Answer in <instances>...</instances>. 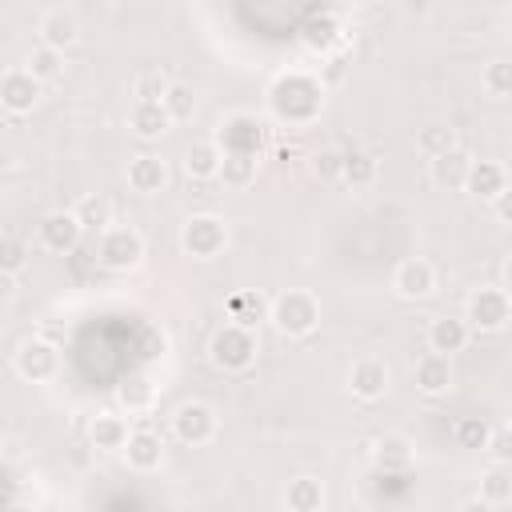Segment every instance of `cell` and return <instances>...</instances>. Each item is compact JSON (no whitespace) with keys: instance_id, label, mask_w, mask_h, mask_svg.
Wrapping results in <instances>:
<instances>
[{"instance_id":"cell-19","label":"cell","mask_w":512,"mask_h":512,"mask_svg":"<svg viewBox=\"0 0 512 512\" xmlns=\"http://www.w3.org/2000/svg\"><path fill=\"white\" fill-rule=\"evenodd\" d=\"M428 344H432V352H444V356L460 352V348L468 344V320H456V316H440V320H432V328H428Z\"/></svg>"},{"instance_id":"cell-22","label":"cell","mask_w":512,"mask_h":512,"mask_svg":"<svg viewBox=\"0 0 512 512\" xmlns=\"http://www.w3.org/2000/svg\"><path fill=\"white\" fill-rule=\"evenodd\" d=\"M504 184H508V180H504V168L492 164V160H472L468 180H464V188H468L472 196H480V200H492Z\"/></svg>"},{"instance_id":"cell-5","label":"cell","mask_w":512,"mask_h":512,"mask_svg":"<svg viewBox=\"0 0 512 512\" xmlns=\"http://www.w3.org/2000/svg\"><path fill=\"white\" fill-rule=\"evenodd\" d=\"M180 244H184L188 256L212 260V256L224 252V244H228V224H224L220 216H212V212L192 216V220L184 224V232H180Z\"/></svg>"},{"instance_id":"cell-42","label":"cell","mask_w":512,"mask_h":512,"mask_svg":"<svg viewBox=\"0 0 512 512\" xmlns=\"http://www.w3.org/2000/svg\"><path fill=\"white\" fill-rule=\"evenodd\" d=\"M164 352V332H156V328H144V344H140V356L144 360H156Z\"/></svg>"},{"instance_id":"cell-28","label":"cell","mask_w":512,"mask_h":512,"mask_svg":"<svg viewBox=\"0 0 512 512\" xmlns=\"http://www.w3.org/2000/svg\"><path fill=\"white\" fill-rule=\"evenodd\" d=\"M288 508L292 512H316V508H324V488H320V480H312V476H296L292 484H288Z\"/></svg>"},{"instance_id":"cell-33","label":"cell","mask_w":512,"mask_h":512,"mask_svg":"<svg viewBox=\"0 0 512 512\" xmlns=\"http://www.w3.org/2000/svg\"><path fill=\"white\" fill-rule=\"evenodd\" d=\"M340 176L352 184V188H368L376 180V160L368 152H344V168Z\"/></svg>"},{"instance_id":"cell-10","label":"cell","mask_w":512,"mask_h":512,"mask_svg":"<svg viewBox=\"0 0 512 512\" xmlns=\"http://www.w3.org/2000/svg\"><path fill=\"white\" fill-rule=\"evenodd\" d=\"M56 348L48 344V340H24L20 344V352H16V372L24 376V380H32V384H44V380H52L56 376Z\"/></svg>"},{"instance_id":"cell-37","label":"cell","mask_w":512,"mask_h":512,"mask_svg":"<svg viewBox=\"0 0 512 512\" xmlns=\"http://www.w3.org/2000/svg\"><path fill=\"white\" fill-rule=\"evenodd\" d=\"M228 308H232V320H236V324H248V328L264 316V300H260V296H252V292L232 296V304H228Z\"/></svg>"},{"instance_id":"cell-3","label":"cell","mask_w":512,"mask_h":512,"mask_svg":"<svg viewBox=\"0 0 512 512\" xmlns=\"http://www.w3.org/2000/svg\"><path fill=\"white\" fill-rule=\"evenodd\" d=\"M96 260L108 268V272H128L144 260V240L136 228L128 224H112L100 232V244H96Z\"/></svg>"},{"instance_id":"cell-9","label":"cell","mask_w":512,"mask_h":512,"mask_svg":"<svg viewBox=\"0 0 512 512\" xmlns=\"http://www.w3.org/2000/svg\"><path fill=\"white\" fill-rule=\"evenodd\" d=\"M392 288H396L404 300H424V296H432V288H436V272H432V264H428V260L408 256V260H400V264H396Z\"/></svg>"},{"instance_id":"cell-29","label":"cell","mask_w":512,"mask_h":512,"mask_svg":"<svg viewBox=\"0 0 512 512\" xmlns=\"http://www.w3.org/2000/svg\"><path fill=\"white\" fill-rule=\"evenodd\" d=\"M116 396H120V404H124L128 412H148L152 400H156V388H152L148 376H128V380L116 388Z\"/></svg>"},{"instance_id":"cell-14","label":"cell","mask_w":512,"mask_h":512,"mask_svg":"<svg viewBox=\"0 0 512 512\" xmlns=\"http://www.w3.org/2000/svg\"><path fill=\"white\" fill-rule=\"evenodd\" d=\"M172 116L164 108V100H136L132 112H128V128L140 136V140H156L160 132H168Z\"/></svg>"},{"instance_id":"cell-13","label":"cell","mask_w":512,"mask_h":512,"mask_svg":"<svg viewBox=\"0 0 512 512\" xmlns=\"http://www.w3.org/2000/svg\"><path fill=\"white\" fill-rule=\"evenodd\" d=\"M348 388L360 400H380L384 388H388V364L384 360H372V356L368 360H356L352 372H348Z\"/></svg>"},{"instance_id":"cell-43","label":"cell","mask_w":512,"mask_h":512,"mask_svg":"<svg viewBox=\"0 0 512 512\" xmlns=\"http://www.w3.org/2000/svg\"><path fill=\"white\" fill-rule=\"evenodd\" d=\"M488 452H492L500 464H504V460H512V432H500V436H492V440H488Z\"/></svg>"},{"instance_id":"cell-40","label":"cell","mask_w":512,"mask_h":512,"mask_svg":"<svg viewBox=\"0 0 512 512\" xmlns=\"http://www.w3.org/2000/svg\"><path fill=\"white\" fill-rule=\"evenodd\" d=\"M0 264H4V272H8V276H16V272L24 268V244L8 236V240L0 244Z\"/></svg>"},{"instance_id":"cell-4","label":"cell","mask_w":512,"mask_h":512,"mask_svg":"<svg viewBox=\"0 0 512 512\" xmlns=\"http://www.w3.org/2000/svg\"><path fill=\"white\" fill-rule=\"evenodd\" d=\"M212 364L224 368V372H244L252 360H256V336L248 324H224L216 336H212Z\"/></svg>"},{"instance_id":"cell-2","label":"cell","mask_w":512,"mask_h":512,"mask_svg":"<svg viewBox=\"0 0 512 512\" xmlns=\"http://www.w3.org/2000/svg\"><path fill=\"white\" fill-rule=\"evenodd\" d=\"M268 320H272L284 336H308V332L320 324V304H316L312 292H304V288H288V292H280V296L272 300Z\"/></svg>"},{"instance_id":"cell-38","label":"cell","mask_w":512,"mask_h":512,"mask_svg":"<svg viewBox=\"0 0 512 512\" xmlns=\"http://www.w3.org/2000/svg\"><path fill=\"white\" fill-rule=\"evenodd\" d=\"M340 168H344V152H336V148H320V152L312 156V172H316L320 180L340 176Z\"/></svg>"},{"instance_id":"cell-21","label":"cell","mask_w":512,"mask_h":512,"mask_svg":"<svg viewBox=\"0 0 512 512\" xmlns=\"http://www.w3.org/2000/svg\"><path fill=\"white\" fill-rule=\"evenodd\" d=\"M88 432H92V444L104 448V452H124V444L132 436L128 424H124V416H116V412H100Z\"/></svg>"},{"instance_id":"cell-32","label":"cell","mask_w":512,"mask_h":512,"mask_svg":"<svg viewBox=\"0 0 512 512\" xmlns=\"http://www.w3.org/2000/svg\"><path fill=\"white\" fill-rule=\"evenodd\" d=\"M452 436H456V444H460V448L484 452V448H488V440H492V428H488L480 416H464V420H456Z\"/></svg>"},{"instance_id":"cell-36","label":"cell","mask_w":512,"mask_h":512,"mask_svg":"<svg viewBox=\"0 0 512 512\" xmlns=\"http://www.w3.org/2000/svg\"><path fill=\"white\" fill-rule=\"evenodd\" d=\"M168 88H172V80H164L160 72H144V76H136L132 96H136V100H164Z\"/></svg>"},{"instance_id":"cell-30","label":"cell","mask_w":512,"mask_h":512,"mask_svg":"<svg viewBox=\"0 0 512 512\" xmlns=\"http://www.w3.org/2000/svg\"><path fill=\"white\" fill-rule=\"evenodd\" d=\"M76 220L84 224V232H104L112 228V204L104 196H84L76 204Z\"/></svg>"},{"instance_id":"cell-16","label":"cell","mask_w":512,"mask_h":512,"mask_svg":"<svg viewBox=\"0 0 512 512\" xmlns=\"http://www.w3.org/2000/svg\"><path fill=\"white\" fill-rule=\"evenodd\" d=\"M164 180H168V168H164V160L160 156H132L128 160V184H132V192H144V196H152V192H160L164 188Z\"/></svg>"},{"instance_id":"cell-18","label":"cell","mask_w":512,"mask_h":512,"mask_svg":"<svg viewBox=\"0 0 512 512\" xmlns=\"http://www.w3.org/2000/svg\"><path fill=\"white\" fill-rule=\"evenodd\" d=\"M124 456H128V464H132L136 472H152V468H160V460H164V444H160L156 432H144V428H140V432L128 436Z\"/></svg>"},{"instance_id":"cell-39","label":"cell","mask_w":512,"mask_h":512,"mask_svg":"<svg viewBox=\"0 0 512 512\" xmlns=\"http://www.w3.org/2000/svg\"><path fill=\"white\" fill-rule=\"evenodd\" d=\"M420 148H424L428 156H440V152L456 148V144H452V128H424V132H420Z\"/></svg>"},{"instance_id":"cell-20","label":"cell","mask_w":512,"mask_h":512,"mask_svg":"<svg viewBox=\"0 0 512 512\" xmlns=\"http://www.w3.org/2000/svg\"><path fill=\"white\" fill-rule=\"evenodd\" d=\"M468 168H472V160H468L460 148H448V152L432 156V180H436L440 188H464Z\"/></svg>"},{"instance_id":"cell-24","label":"cell","mask_w":512,"mask_h":512,"mask_svg":"<svg viewBox=\"0 0 512 512\" xmlns=\"http://www.w3.org/2000/svg\"><path fill=\"white\" fill-rule=\"evenodd\" d=\"M220 160H224V148H220L216 140H204V144H192V148H188L184 168H188V176L208 180V176H220Z\"/></svg>"},{"instance_id":"cell-1","label":"cell","mask_w":512,"mask_h":512,"mask_svg":"<svg viewBox=\"0 0 512 512\" xmlns=\"http://www.w3.org/2000/svg\"><path fill=\"white\" fill-rule=\"evenodd\" d=\"M324 108V88L320 80L304 76V72H288L272 84V112L288 124H308L316 120V112Z\"/></svg>"},{"instance_id":"cell-27","label":"cell","mask_w":512,"mask_h":512,"mask_svg":"<svg viewBox=\"0 0 512 512\" xmlns=\"http://www.w3.org/2000/svg\"><path fill=\"white\" fill-rule=\"evenodd\" d=\"M220 180H224L228 188L252 184V180H256V156H252V152H224V160H220Z\"/></svg>"},{"instance_id":"cell-11","label":"cell","mask_w":512,"mask_h":512,"mask_svg":"<svg viewBox=\"0 0 512 512\" xmlns=\"http://www.w3.org/2000/svg\"><path fill=\"white\" fill-rule=\"evenodd\" d=\"M260 140H264V128H260L252 116H244V112L228 116V120L220 124V136H216V144H220L224 152H252V156H256Z\"/></svg>"},{"instance_id":"cell-26","label":"cell","mask_w":512,"mask_h":512,"mask_svg":"<svg viewBox=\"0 0 512 512\" xmlns=\"http://www.w3.org/2000/svg\"><path fill=\"white\" fill-rule=\"evenodd\" d=\"M480 500L484 504H512V468L508 464H492L480 476Z\"/></svg>"},{"instance_id":"cell-12","label":"cell","mask_w":512,"mask_h":512,"mask_svg":"<svg viewBox=\"0 0 512 512\" xmlns=\"http://www.w3.org/2000/svg\"><path fill=\"white\" fill-rule=\"evenodd\" d=\"M80 232L84 224L76 220V212H52L40 220V244L48 252H72L80 244Z\"/></svg>"},{"instance_id":"cell-41","label":"cell","mask_w":512,"mask_h":512,"mask_svg":"<svg viewBox=\"0 0 512 512\" xmlns=\"http://www.w3.org/2000/svg\"><path fill=\"white\" fill-rule=\"evenodd\" d=\"M492 212H496V220H500V224H512V188H508V184L492 196Z\"/></svg>"},{"instance_id":"cell-31","label":"cell","mask_w":512,"mask_h":512,"mask_svg":"<svg viewBox=\"0 0 512 512\" xmlns=\"http://www.w3.org/2000/svg\"><path fill=\"white\" fill-rule=\"evenodd\" d=\"M60 68H64L60 48H52V44H36V48L28 52V72H32L40 84H44V80H56Z\"/></svg>"},{"instance_id":"cell-35","label":"cell","mask_w":512,"mask_h":512,"mask_svg":"<svg viewBox=\"0 0 512 512\" xmlns=\"http://www.w3.org/2000/svg\"><path fill=\"white\" fill-rule=\"evenodd\" d=\"M484 88L492 96H512V60H492L484 68Z\"/></svg>"},{"instance_id":"cell-44","label":"cell","mask_w":512,"mask_h":512,"mask_svg":"<svg viewBox=\"0 0 512 512\" xmlns=\"http://www.w3.org/2000/svg\"><path fill=\"white\" fill-rule=\"evenodd\" d=\"M504 280H508V288H512V256L504 260Z\"/></svg>"},{"instance_id":"cell-34","label":"cell","mask_w":512,"mask_h":512,"mask_svg":"<svg viewBox=\"0 0 512 512\" xmlns=\"http://www.w3.org/2000/svg\"><path fill=\"white\" fill-rule=\"evenodd\" d=\"M164 108H168L172 120H188V116L196 112V92H192L188 84H172L168 96H164Z\"/></svg>"},{"instance_id":"cell-6","label":"cell","mask_w":512,"mask_h":512,"mask_svg":"<svg viewBox=\"0 0 512 512\" xmlns=\"http://www.w3.org/2000/svg\"><path fill=\"white\" fill-rule=\"evenodd\" d=\"M468 328H480V332H500L508 320H512V300L504 288H480L472 292L468 300Z\"/></svg>"},{"instance_id":"cell-17","label":"cell","mask_w":512,"mask_h":512,"mask_svg":"<svg viewBox=\"0 0 512 512\" xmlns=\"http://www.w3.org/2000/svg\"><path fill=\"white\" fill-rule=\"evenodd\" d=\"M448 384H452V368H448L444 352H428L416 360V388L424 396H440V392H448Z\"/></svg>"},{"instance_id":"cell-15","label":"cell","mask_w":512,"mask_h":512,"mask_svg":"<svg viewBox=\"0 0 512 512\" xmlns=\"http://www.w3.org/2000/svg\"><path fill=\"white\" fill-rule=\"evenodd\" d=\"M76 36H80V24H76V16L72 12H64V8H52V12H44L40 16V44H52V48H72L76 44Z\"/></svg>"},{"instance_id":"cell-7","label":"cell","mask_w":512,"mask_h":512,"mask_svg":"<svg viewBox=\"0 0 512 512\" xmlns=\"http://www.w3.org/2000/svg\"><path fill=\"white\" fill-rule=\"evenodd\" d=\"M172 432H176V440H184V444H204V440H212V432H216V412H212L208 404H200V400H188V404L176 408Z\"/></svg>"},{"instance_id":"cell-8","label":"cell","mask_w":512,"mask_h":512,"mask_svg":"<svg viewBox=\"0 0 512 512\" xmlns=\"http://www.w3.org/2000/svg\"><path fill=\"white\" fill-rule=\"evenodd\" d=\"M36 100H40V80H36L28 68H12V72H4V80H0V104H4L12 116L32 112Z\"/></svg>"},{"instance_id":"cell-23","label":"cell","mask_w":512,"mask_h":512,"mask_svg":"<svg viewBox=\"0 0 512 512\" xmlns=\"http://www.w3.org/2000/svg\"><path fill=\"white\" fill-rule=\"evenodd\" d=\"M300 40L312 48V52H328L336 40H340V20L332 12H320V16H308L304 28H300Z\"/></svg>"},{"instance_id":"cell-25","label":"cell","mask_w":512,"mask_h":512,"mask_svg":"<svg viewBox=\"0 0 512 512\" xmlns=\"http://www.w3.org/2000/svg\"><path fill=\"white\" fill-rule=\"evenodd\" d=\"M372 460L380 472H404L412 464V444L404 436H384L376 448H372Z\"/></svg>"}]
</instances>
